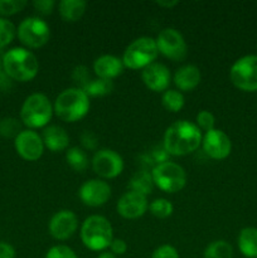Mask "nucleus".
<instances>
[{"label": "nucleus", "mask_w": 257, "mask_h": 258, "mask_svg": "<svg viewBox=\"0 0 257 258\" xmlns=\"http://www.w3.org/2000/svg\"><path fill=\"white\" fill-rule=\"evenodd\" d=\"M202 140L203 135L196 123L186 120L176 121L164 134V150L169 155H188L202 145Z\"/></svg>", "instance_id": "1"}, {"label": "nucleus", "mask_w": 257, "mask_h": 258, "mask_svg": "<svg viewBox=\"0 0 257 258\" xmlns=\"http://www.w3.org/2000/svg\"><path fill=\"white\" fill-rule=\"evenodd\" d=\"M3 68L8 77L18 82L32 81L39 71V62L30 50L17 47L8 50L3 57Z\"/></svg>", "instance_id": "2"}, {"label": "nucleus", "mask_w": 257, "mask_h": 258, "mask_svg": "<svg viewBox=\"0 0 257 258\" xmlns=\"http://www.w3.org/2000/svg\"><path fill=\"white\" fill-rule=\"evenodd\" d=\"M53 111L65 122H76L82 120L90 111V98L83 90L67 88L57 96Z\"/></svg>", "instance_id": "3"}, {"label": "nucleus", "mask_w": 257, "mask_h": 258, "mask_svg": "<svg viewBox=\"0 0 257 258\" xmlns=\"http://www.w3.org/2000/svg\"><path fill=\"white\" fill-rule=\"evenodd\" d=\"M82 243L91 251L103 252L113 239L112 226L102 216H90L81 227Z\"/></svg>", "instance_id": "4"}, {"label": "nucleus", "mask_w": 257, "mask_h": 258, "mask_svg": "<svg viewBox=\"0 0 257 258\" xmlns=\"http://www.w3.org/2000/svg\"><path fill=\"white\" fill-rule=\"evenodd\" d=\"M53 105L43 93H33L25 98L20 110V120L29 130L47 127L53 116Z\"/></svg>", "instance_id": "5"}, {"label": "nucleus", "mask_w": 257, "mask_h": 258, "mask_svg": "<svg viewBox=\"0 0 257 258\" xmlns=\"http://www.w3.org/2000/svg\"><path fill=\"white\" fill-rule=\"evenodd\" d=\"M159 54L156 42L151 37H140L126 47L122 63L130 70H144L155 62Z\"/></svg>", "instance_id": "6"}, {"label": "nucleus", "mask_w": 257, "mask_h": 258, "mask_svg": "<svg viewBox=\"0 0 257 258\" xmlns=\"http://www.w3.org/2000/svg\"><path fill=\"white\" fill-rule=\"evenodd\" d=\"M154 185L165 193L173 194L183 190L186 184L185 170L173 161H163L151 171Z\"/></svg>", "instance_id": "7"}, {"label": "nucleus", "mask_w": 257, "mask_h": 258, "mask_svg": "<svg viewBox=\"0 0 257 258\" xmlns=\"http://www.w3.org/2000/svg\"><path fill=\"white\" fill-rule=\"evenodd\" d=\"M229 78L238 90L257 91V55L249 54L237 59L229 71Z\"/></svg>", "instance_id": "8"}, {"label": "nucleus", "mask_w": 257, "mask_h": 258, "mask_svg": "<svg viewBox=\"0 0 257 258\" xmlns=\"http://www.w3.org/2000/svg\"><path fill=\"white\" fill-rule=\"evenodd\" d=\"M18 38L28 48H40L49 40L50 29L45 20L38 17L25 18L18 27Z\"/></svg>", "instance_id": "9"}, {"label": "nucleus", "mask_w": 257, "mask_h": 258, "mask_svg": "<svg viewBox=\"0 0 257 258\" xmlns=\"http://www.w3.org/2000/svg\"><path fill=\"white\" fill-rule=\"evenodd\" d=\"M159 53L174 62H181L186 58L188 47L184 37L174 28H165L158 34L155 39Z\"/></svg>", "instance_id": "10"}, {"label": "nucleus", "mask_w": 257, "mask_h": 258, "mask_svg": "<svg viewBox=\"0 0 257 258\" xmlns=\"http://www.w3.org/2000/svg\"><path fill=\"white\" fill-rule=\"evenodd\" d=\"M91 164L93 171L103 179L116 178L123 170L122 158L111 149H101L96 151Z\"/></svg>", "instance_id": "11"}, {"label": "nucleus", "mask_w": 257, "mask_h": 258, "mask_svg": "<svg viewBox=\"0 0 257 258\" xmlns=\"http://www.w3.org/2000/svg\"><path fill=\"white\" fill-rule=\"evenodd\" d=\"M14 146L20 158L27 161H35L40 159L45 148L42 136L33 130H23L14 139Z\"/></svg>", "instance_id": "12"}, {"label": "nucleus", "mask_w": 257, "mask_h": 258, "mask_svg": "<svg viewBox=\"0 0 257 258\" xmlns=\"http://www.w3.org/2000/svg\"><path fill=\"white\" fill-rule=\"evenodd\" d=\"M202 146L204 153L214 160H223L228 158L232 150L231 139L226 133L218 128H213L204 134Z\"/></svg>", "instance_id": "13"}, {"label": "nucleus", "mask_w": 257, "mask_h": 258, "mask_svg": "<svg viewBox=\"0 0 257 258\" xmlns=\"http://www.w3.org/2000/svg\"><path fill=\"white\" fill-rule=\"evenodd\" d=\"M78 196L86 206L101 207L110 199L111 186L102 179H91L81 185Z\"/></svg>", "instance_id": "14"}, {"label": "nucleus", "mask_w": 257, "mask_h": 258, "mask_svg": "<svg viewBox=\"0 0 257 258\" xmlns=\"http://www.w3.org/2000/svg\"><path fill=\"white\" fill-rule=\"evenodd\" d=\"M78 227V218L72 211L63 209L57 212L50 218L48 224L49 234L57 241H66L76 233Z\"/></svg>", "instance_id": "15"}, {"label": "nucleus", "mask_w": 257, "mask_h": 258, "mask_svg": "<svg viewBox=\"0 0 257 258\" xmlns=\"http://www.w3.org/2000/svg\"><path fill=\"white\" fill-rule=\"evenodd\" d=\"M149 203L148 199L143 194H139L136 191H127L123 194L117 202V213L125 219H138L145 214L148 211Z\"/></svg>", "instance_id": "16"}, {"label": "nucleus", "mask_w": 257, "mask_h": 258, "mask_svg": "<svg viewBox=\"0 0 257 258\" xmlns=\"http://www.w3.org/2000/svg\"><path fill=\"white\" fill-rule=\"evenodd\" d=\"M141 78L146 87L153 92H165L170 85L171 75L165 64L154 62L144 68L141 72Z\"/></svg>", "instance_id": "17"}, {"label": "nucleus", "mask_w": 257, "mask_h": 258, "mask_svg": "<svg viewBox=\"0 0 257 258\" xmlns=\"http://www.w3.org/2000/svg\"><path fill=\"white\" fill-rule=\"evenodd\" d=\"M123 66L122 59L115 57L112 54H103L98 57L93 63V72L97 78L112 81L113 78L118 77L122 73Z\"/></svg>", "instance_id": "18"}, {"label": "nucleus", "mask_w": 257, "mask_h": 258, "mask_svg": "<svg viewBox=\"0 0 257 258\" xmlns=\"http://www.w3.org/2000/svg\"><path fill=\"white\" fill-rule=\"evenodd\" d=\"M43 143L52 153L65 151L70 145V136L63 127L58 125H50L43 130Z\"/></svg>", "instance_id": "19"}, {"label": "nucleus", "mask_w": 257, "mask_h": 258, "mask_svg": "<svg viewBox=\"0 0 257 258\" xmlns=\"http://www.w3.org/2000/svg\"><path fill=\"white\" fill-rule=\"evenodd\" d=\"M202 75L197 66L186 64L176 70L174 83L180 91H191L201 83Z\"/></svg>", "instance_id": "20"}, {"label": "nucleus", "mask_w": 257, "mask_h": 258, "mask_svg": "<svg viewBox=\"0 0 257 258\" xmlns=\"http://www.w3.org/2000/svg\"><path fill=\"white\" fill-rule=\"evenodd\" d=\"M86 7H87V3L83 0H62L58 4V12L63 20L75 23L83 17Z\"/></svg>", "instance_id": "21"}, {"label": "nucleus", "mask_w": 257, "mask_h": 258, "mask_svg": "<svg viewBox=\"0 0 257 258\" xmlns=\"http://www.w3.org/2000/svg\"><path fill=\"white\" fill-rule=\"evenodd\" d=\"M238 248L247 258H257V228L247 227L239 232Z\"/></svg>", "instance_id": "22"}, {"label": "nucleus", "mask_w": 257, "mask_h": 258, "mask_svg": "<svg viewBox=\"0 0 257 258\" xmlns=\"http://www.w3.org/2000/svg\"><path fill=\"white\" fill-rule=\"evenodd\" d=\"M130 189L143 196H149L154 189V180L151 173L146 170L136 171L130 179Z\"/></svg>", "instance_id": "23"}, {"label": "nucleus", "mask_w": 257, "mask_h": 258, "mask_svg": "<svg viewBox=\"0 0 257 258\" xmlns=\"http://www.w3.org/2000/svg\"><path fill=\"white\" fill-rule=\"evenodd\" d=\"M233 248L231 244L223 239L213 241L204 249V258H232Z\"/></svg>", "instance_id": "24"}, {"label": "nucleus", "mask_w": 257, "mask_h": 258, "mask_svg": "<svg viewBox=\"0 0 257 258\" xmlns=\"http://www.w3.org/2000/svg\"><path fill=\"white\" fill-rule=\"evenodd\" d=\"M66 160L67 164L75 171L82 173L88 168V158L87 154L80 148H71L66 153Z\"/></svg>", "instance_id": "25"}, {"label": "nucleus", "mask_w": 257, "mask_h": 258, "mask_svg": "<svg viewBox=\"0 0 257 258\" xmlns=\"http://www.w3.org/2000/svg\"><path fill=\"white\" fill-rule=\"evenodd\" d=\"M161 103L169 112H179L184 107V96L176 90H166L161 97Z\"/></svg>", "instance_id": "26"}, {"label": "nucleus", "mask_w": 257, "mask_h": 258, "mask_svg": "<svg viewBox=\"0 0 257 258\" xmlns=\"http://www.w3.org/2000/svg\"><path fill=\"white\" fill-rule=\"evenodd\" d=\"M113 82L110 80H103V78H95L88 83L87 87L85 88V92L87 93L88 97H101L112 92Z\"/></svg>", "instance_id": "27"}, {"label": "nucleus", "mask_w": 257, "mask_h": 258, "mask_svg": "<svg viewBox=\"0 0 257 258\" xmlns=\"http://www.w3.org/2000/svg\"><path fill=\"white\" fill-rule=\"evenodd\" d=\"M149 211H150V213L153 214L154 217H156V218L165 219L173 214L174 207L168 199L159 198L149 204Z\"/></svg>", "instance_id": "28"}, {"label": "nucleus", "mask_w": 257, "mask_h": 258, "mask_svg": "<svg viewBox=\"0 0 257 258\" xmlns=\"http://www.w3.org/2000/svg\"><path fill=\"white\" fill-rule=\"evenodd\" d=\"M22 131V125L17 118L5 117L0 120V136H3V138L15 139Z\"/></svg>", "instance_id": "29"}, {"label": "nucleus", "mask_w": 257, "mask_h": 258, "mask_svg": "<svg viewBox=\"0 0 257 258\" xmlns=\"http://www.w3.org/2000/svg\"><path fill=\"white\" fill-rule=\"evenodd\" d=\"M15 35V27L10 20L0 18V49L12 43Z\"/></svg>", "instance_id": "30"}, {"label": "nucleus", "mask_w": 257, "mask_h": 258, "mask_svg": "<svg viewBox=\"0 0 257 258\" xmlns=\"http://www.w3.org/2000/svg\"><path fill=\"white\" fill-rule=\"evenodd\" d=\"M27 5L25 0H0V15L9 17L22 12Z\"/></svg>", "instance_id": "31"}, {"label": "nucleus", "mask_w": 257, "mask_h": 258, "mask_svg": "<svg viewBox=\"0 0 257 258\" xmlns=\"http://www.w3.org/2000/svg\"><path fill=\"white\" fill-rule=\"evenodd\" d=\"M72 80L76 83L77 88L85 91V88L87 87L88 83L92 81V78L90 77V72H88V68L85 66H77V67L73 70L72 73Z\"/></svg>", "instance_id": "32"}, {"label": "nucleus", "mask_w": 257, "mask_h": 258, "mask_svg": "<svg viewBox=\"0 0 257 258\" xmlns=\"http://www.w3.org/2000/svg\"><path fill=\"white\" fill-rule=\"evenodd\" d=\"M196 121H197L196 125L198 126L201 130L206 131V133L213 130L214 123H216V118H214L213 113H212L211 111H206V110L201 111V112L197 115Z\"/></svg>", "instance_id": "33"}, {"label": "nucleus", "mask_w": 257, "mask_h": 258, "mask_svg": "<svg viewBox=\"0 0 257 258\" xmlns=\"http://www.w3.org/2000/svg\"><path fill=\"white\" fill-rule=\"evenodd\" d=\"M44 258H77V254L75 253L72 248L65 244H58V246L52 247L47 252Z\"/></svg>", "instance_id": "34"}, {"label": "nucleus", "mask_w": 257, "mask_h": 258, "mask_svg": "<svg viewBox=\"0 0 257 258\" xmlns=\"http://www.w3.org/2000/svg\"><path fill=\"white\" fill-rule=\"evenodd\" d=\"M151 258H179V253L175 247L170 244H163L154 251Z\"/></svg>", "instance_id": "35"}, {"label": "nucleus", "mask_w": 257, "mask_h": 258, "mask_svg": "<svg viewBox=\"0 0 257 258\" xmlns=\"http://www.w3.org/2000/svg\"><path fill=\"white\" fill-rule=\"evenodd\" d=\"M33 7L38 13L43 15L52 14L53 9L55 7L54 0H34L33 2Z\"/></svg>", "instance_id": "36"}, {"label": "nucleus", "mask_w": 257, "mask_h": 258, "mask_svg": "<svg viewBox=\"0 0 257 258\" xmlns=\"http://www.w3.org/2000/svg\"><path fill=\"white\" fill-rule=\"evenodd\" d=\"M81 143H82V145L85 146L87 150H96L98 140L97 138H96L95 134L91 133V131H85V133L81 135Z\"/></svg>", "instance_id": "37"}, {"label": "nucleus", "mask_w": 257, "mask_h": 258, "mask_svg": "<svg viewBox=\"0 0 257 258\" xmlns=\"http://www.w3.org/2000/svg\"><path fill=\"white\" fill-rule=\"evenodd\" d=\"M110 252H112L115 256H121L127 251V243L121 238H113L110 244Z\"/></svg>", "instance_id": "38"}, {"label": "nucleus", "mask_w": 257, "mask_h": 258, "mask_svg": "<svg viewBox=\"0 0 257 258\" xmlns=\"http://www.w3.org/2000/svg\"><path fill=\"white\" fill-rule=\"evenodd\" d=\"M0 258H15V249L7 242H0Z\"/></svg>", "instance_id": "39"}, {"label": "nucleus", "mask_w": 257, "mask_h": 258, "mask_svg": "<svg viewBox=\"0 0 257 258\" xmlns=\"http://www.w3.org/2000/svg\"><path fill=\"white\" fill-rule=\"evenodd\" d=\"M12 78L8 77L5 73H0V90L2 91H7L9 90L10 86H12V82H10Z\"/></svg>", "instance_id": "40"}, {"label": "nucleus", "mask_w": 257, "mask_h": 258, "mask_svg": "<svg viewBox=\"0 0 257 258\" xmlns=\"http://www.w3.org/2000/svg\"><path fill=\"white\" fill-rule=\"evenodd\" d=\"M156 4H158L159 7L168 8V9H171V8L176 7V5L179 4V2H176V0H173V2H156Z\"/></svg>", "instance_id": "41"}, {"label": "nucleus", "mask_w": 257, "mask_h": 258, "mask_svg": "<svg viewBox=\"0 0 257 258\" xmlns=\"http://www.w3.org/2000/svg\"><path fill=\"white\" fill-rule=\"evenodd\" d=\"M97 258H117L115 256V254L112 253V252H101L100 253V256H98Z\"/></svg>", "instance_id": "42"}, {"label": "nucleus", "mask_w": 257, "mask_h": 258, "mask_svg": "<svg viewBox=\"0 0 257 258\" xmlns=\"http://www.w3.org/2000/svg\"><path fill=\"white\" fill-rule=\"evenodd\" d=\"M2 68H3V62L0 60V73H2Z\"/></svg>", "instance_id": "43"}]
</instances>
